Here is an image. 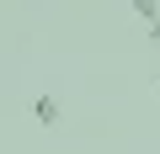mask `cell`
<instances>
[{"label": "cell", "mask_w": 160, "mask_h": 154, "mask_svg": "<svg viewBox=\"0 0 160 154\" xmlns=\"http://www.w3.org/2000/svg\"><path fill=\"white\" fill-rule=\"evenodd\" d=\"M32 122H38V128H53V122H59V101H53V96H32Z\"/></svg>", "instance_id": "1"}, {"label": "cell", "mask_w": 160, "mask_h": 154, "mask_svg": "<svg viewBox=\"0 0 160 154\" xmlns=\"http://www.w3.org/2000/svg\"><path fill=\"white\" fill-rule=\"evenodd\" d=\"M128 6H133V16H139L144 27H149V21L160 16V0H128Z\"/></svg>", "instance_id": "2"}, {"label": "cell", "mask_w": 160, "mask_h": 154, "mask_svg": "<svg viewBox=\"0 0 160 154\" xmlns=\"http://www.w3.org/2000/svg\"><path fill=\"white\" fill-rule=\"evenodd\" d=\"M149 43H155V48H160V16H155V21H149Z\"/></svg>", "instance_id": "3"}]
</instances>
